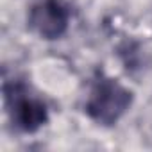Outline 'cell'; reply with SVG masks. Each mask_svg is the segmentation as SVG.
Segmentation results:
<instances>
[{
	"label": "cell",
	"instance_id": "cell-1",
	"mask_svg": "<svg viewBox=\"0 0 152 152\" xmlns=\"http://www.w3.org/2000/svg\"><path fill=\"white\" fill-rule=\"evenodd\" d=\"M132 91L120 81L100 75L86 99V115L99 125H115L131 107Z\"/></svg>",
	"mask_w": 152,
	"mask_h": 152
},
{
	"label": "cell",
	"instance_id": "cell-2",
	"mask_svg": "<svg viewBox=\"0 0 152 152\" xmlns=\"http://www.w3.org/2000/svg\"><path fill=\"white\" fill-rule=\"evenodd\" d=\"M6 109L15 124V127L22 132H36L48 122L47 104L34 95L22 83H7L4 86Z\"/></svg>",
	"mask_w": 152,
	"mask_h": 152
},
{
	"label": "cell",
	"instance_id": "cell-3",
	"mask_svg": "<svg viewBox=\"0 0 152 152\" xmlns=\"http://www.w3.org/2000/svg\"><path fill=\"white\" fill-rule=\"evenodd\" d=\"M70 16L63 0H39L29 11L27 25L41 39H57L68 31Z\"/></svg>",
	"mask_w": 152,
	"mask_h": 152
}]
</instances>
